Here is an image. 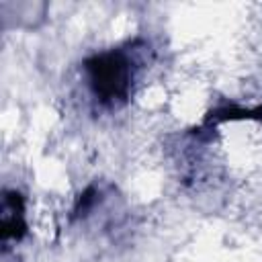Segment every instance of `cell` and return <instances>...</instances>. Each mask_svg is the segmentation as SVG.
<instances>
[{"label": "cell", "mask_w": 262, "mask_h": 262, "mask_svg": "<svg viewBox=\"0 0 262 262\" xmlns=\"http://www.w3.org/2000/svg\"><path fill=\"white\" fill-rule=\"evenodd\" d=\"M27 215H25V199L18 190H4L2 192V207H0V233L2 244L20 242L27 235Z\"/></svg>", "instance_id": "obj_2"}, {"label": "cell", "mask_w": 262, "mask_h": 262, "mask_svg": "<svg viewBox=\"0 0 262 262\" xmlns=\"http://www.w3.org/2000/svg\"><path fill=\"white\" fill-rule=\"evenodd\" d=\"M137 43L127 47H113L98 51L84 59V78L92 98L102 106H121L131 98L133 84L139 70V59L135 49Z\"/></svg>", "instance_id": "obj_1"}, {"label": "cell", "mask_w": 262, "mask_h": 262, "mask_svg": "<svg viewBox=\"0 0 262 262\" xmlns=\"http://www.w3.org/2000/svg\"><path fill=\"white\" fill-rule=\"evenodd\" d=\"M98 201H100V188H98L96 184H90V186L78 196V201H76V205H74V217H76V219H84L86 215L92 213V209L96 207Z\"/></svg>", "instance_id": "obj_4"}, {"label": "cell", "mask_w": 262, "mask_h": 262, "mask_svg": "<svg viewBox=\"0 0 262 262\" xmlns=\"http://www.w3.org/2000/svg\"><path fill=\"white\" fill-rule=\"evenodd\" d=\"M223 121H262V106H252V108H244L237 104L217 106L207 115L205 125H217Z\"/></svg>", "instance_id": "obj_3"}]
</instances>
